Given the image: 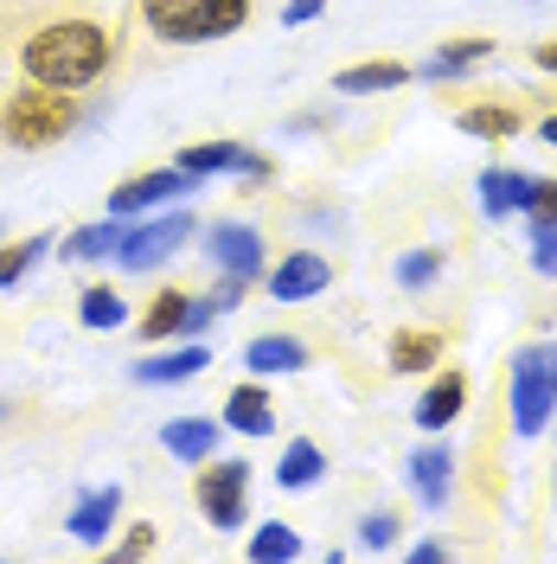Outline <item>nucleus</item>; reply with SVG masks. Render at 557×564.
I'll use <instances>...</instances> for the list:
<instances>
[{
  "mask_svg": "<svg viewBox=\"0 0 557 564\" xmlns=\"http://www.w3.org/2000/svg\"><path fill=\"white\" fill-rule=\"evenodd\" d=\"M443 276V250H404L397 257V289H429Z\"/></svg>",
  "mask_w": 557,
  "mask_h": 564,
  "instance_id": "nucleus-29",
  "label": "nucleus"
},
{
  "mask_svg": "<svg viewBox=\"0 0 557 564\" xmlns=\"http://www.w3.org/2000/svg\"><path fill=\"white\" fill-rule=\"evenodd\" d=\"M455 129H461V135H481V141H506V135H520V109L468 104V109H455Z\"/></svg>",
  "mask_w": 557,
  "mask_h": 564,
  "instance_id": "nucleus-23",
  "label": "nucleus"
},
{
  "mask_svg": "<svg viewBox=\"0 0 557 564\" xmlns=\"http://www.w3.org/2000/svg\"><path fill=\"white\" fill-rule=\"evenodd\" d=\"M525 218H532V225H557V180H538V199H532Z\"/></svg>",
  "mask_w": 557,
  "mask_h": 564,
  "instance_id": "nucleus-32",
  "label": "nucleus"
},
{
  "mask_svg": "<svg viewBox=\"0 0 557 564\" xmlns=\"http://www.w3.org/2000/svg\"><path fill=\"white\" fill-rule=\"evenodd\" d=\"M436 359H443V334H423V327L391 334V372H423Z\"/></svg>",
  "mask_w": 557,
  "mask_h": 564,
  "instance_id": "nucleus-25",
  "label": "nucleus"
},
{
  "mask_svg": "<svg viewBox=\"0 0 557 564\" xmlns=\"http://www.w3.org/2000/svg\"><path fill=\"white\" fill-rule=\"evenodd\" d=\"M161 449L199 468V462H211V449H218V423H206V417H174L167 430H161Z\"/></svg>",
  "mask_w": 557,
  "mask_h": 564,
  "instance_id": "nucleus-19",
  "label": "nucleus"
},
{
  "mask_svg": "<svg viewBox=\"0 0 557 564\" xmlns=\"http://www.w3.org/2000/svg\"><path fill=\"white\" fill-rule=\"evenodd\" d=\"M179 167L193 180H211V174H244V180H263L270 174V161L263 154H250L238 141H193L186 154H179Z\"/></svg>",
  "mask_w": 557,
  "mask_h": 564,
  "instance_id": "nucleus-10",
  "label": "nucleus"
},
{
  "mask_svg": "<svg viewBox=\"0 0 557 564\" xmlns=\"http://www.w3.org/2000/svg\"><path fill=\"white\" fill-rule=\"evenodd\" d=\"M461 404H468V379L449 366V372H436L429 391L417 398V423H423V430H449V423L461 417Z\"/></svg>",
  "mask_w": 557,
  "mask_h": 564,
  "instance_id": "nucleus-16",
  "label": "nucleus"
},
{
  "mask_svg": "<svg viewBox=\"0 0 557 564\" xmlns=\"http://www.w3.org/2000/svg\"><path fill=\"white\" fill-rule=\"evenodd\" d=\"M288 558H302V532L295 527L270 520V527L250 532V564H288Z\"/></svg>",
  "mask_w": 557,
  "mask_h": 564,
  "instance_id": "nucleus-26",
  "label": "nucleus"
},
{
  "mask_svg": "<svg viewBox=\"0 0 557 564\" xmlns=\"http://www.w3.org/2000/svg\"><path fill=\"white\" fill-rule=\"evenodd\" d=\"M532 58H538V70H557V39H545V45H538Z\"/></svg>",
  "mask_w": 557,
  "mask_h": 564,
  "instance_id": "nucleus-37",
  "label": "nucleus"
},
{
  "mask_svg": "<svg viewBox=\"0 0 557 564\" xmlns=\"http://www.w3.org/2000/svg\"><path fill=\"white\" fill-rule=\"evenodd\" d=\"M77 321H84L90 334H116V327L129 321V302H122L116 289H84V302H77Z\"/></svg>",
  "mask_w": 557,
  "mask_h": 564,
  "instance_id": "nucleus-27",
  "label": "nucleus"
},
{
  "mask_svg": "<svg viewBox=\"0 0 557 564\" xmlns=\"http://www.w3.org/2000/svg\"><path fill=\"white\" fill-rule=\"evenodd\" d=\"M122 231H129V218H116V212H109L103 225H77L65 238V263H103V257H116Z\"/></svg>",
  "mask_w": 557,
  "mask_h": 564,
  "instance_id": "nucleus-17",
  "label": "nucleus"
},
{
  "mask_svg": "<svg viewBox=\"0 0 557 564\" xmlns=\"http://www.w3.org/2000/svg\"><path fill=\"white\" fill-rule=\"evenodd\" d=\"M327 282H334V263L320 250H288L276 270H270V295L276 302H314Z\"/></svg>",
  "mask_w": 557,
  "mask_h": 564,
  "instance_id": "nucleus-11",
  "label": "nucleus"
},
{
  "mask_svg": "<svg viewBox=\"0 0 557 564\" xmlns=\"http://www.w3.org/2000/svg\"><path fill=\"white\" fill-rule=\"evenodd\" d=\"M206 263L256 282L263 276V238H256V225H211L206 231Z\"/></svg>",
  "mask_w": 557,
  "mask_h": 564,
  "instance_id": "nucleus-9",
  "label": "nucleus"
},
{
  "mask_svg": "<svg viewBox=\"0 0 557 564\" xmlns=\"http://www.w3.org/2000/svg\"><path fill=\"white\" fill-rule=\"evenodd\" d=\"M148 33L174 39V45H211L231 39L250 20V0H141Z\"/></svg>",
  "mask_w": 557,
  "mask_h": 564,
  "instance_id": "nucleus-2",
  "label": "nucleus"
},
{
  "mask_svg": "<svg viewBox=\"0 0 557 564\" xmlns=\"http://www.w3.org/2000/svg\"><path fill=\"white\" fill-rule=\"evenodd\" d=\"M244 282H250V276H231V270H218V289H211V308H238V302H244Z\"/></svg>",
  "mask_w": 557,
  "mask_h": 564,
  "instance_id": "nucleus-33",
  "label": "nucleus"
},
{
  "mask_svg": "<svg viewBox=\"0 0 557 564\" xmlns=\"http://www.w3.org/2000/svg\"><path fill=\"white\" fill-rule=\"evenodd\" d=\"M538 135H545V141L557 148V116H545V122H538Z\"/></svg>",
  "mask_w": 557,
  "mask_h": 564,
  "instance_id": "nucleus-38",
  "label": "nucleus"
},
{
  "mask_svg": "<svg viewBox=\"0 0 557 564\" xmlns=\"http://www.w3.org/2000/svg\"><path fill=\"white\" fill-rule=\"evenodd\" d=\"M532 199H538V180L532 174H513V167H488L481 174V206H488V218L532 212Z\"/></svg>",
  "mask_w": 557,
  "mask_h": 564,
  "instance_id": "nucleus-14",
  "label": "nucleus"
},
{
  "mask_svg": "<svg viewBox=\"0 0 557 564\" xmlns=\"http://www.w3.org/2000/svg\"><path fill=\"white\" fill-rule=\"evenodd\" d=\"M545 366H551V379H557V340H551V347H545Z\"/></svg>",
  "mask_w": 557,
  "mask_h": 564,
  "instance_id": "nucleus-39",
  "label": "nucleus"
},
{
  "mask_svg": "<svg viewBox=\"0 0 557 564\" xmlns=\"http://www.w3.org/2000/svg\"><path fill=\"white\" fill-rule=\"evenodd\" d=\"M320 13H327V0H288V7H282V26H308Z\"/></svg>",
  "mask_w": 557,
  "mask_h": 564,
  "instance_id": "nucleus-34",
  "label": "nucleus"
},
{
  "mask_svg": "<svg viewBox=\"0 0 557 564\" xmlns=\"http://www.w3.org/2000/svg\"><path fill=\"white\" fill-rule=\"evenodd\" d=\"M359 532H365V545H372V552H384V545H397V513H384V507H379V513H365V527H359Z\"/></svg>",
  "mask_w": 557,
  "mask_h": 564,
  "instance_id": "nucleus-31",
  "label": "nucleus"
},
{
  "mask_svg": "<svg viewBox=\"0 0 557 564\" xmlns=\"http://www.w3.org/2000/svg\"><path fill=\"white\" fill-rule=\"evenodd\" d=\"M141 552H154V527H135L122 539V558H141Z\"/></svg>",
  "mask_w": 557,
  "mask_h": 564,
  "instance_id": "nucleus-35",
  "label": "nucleus"
},
{
  "mask_svg": "<svg viewBox=\"0 0 557 564\" xmlns=\"http://www.w3.org/2000/svg\"><path fill=\"white\" fill-rule=\"evenodd\" d=\"M20 65H26L33 84L84 90V84H97V77L109 70V33L103 26H90V20H58V26H45V33L26 39Z\"/></svg>",
  "mask_w": 557,
  "mask_h": 564,
  "instance_id": "nucleus-1",
  "label": "nucleus"
},
{
  "mask_svg": "<svg viewBox=\"0 0 557 564\" xmlns=\"http://www.w3.org/2000/svg\"><path fill=\"white\" fill-rule=\"evenodd\" d=\"M417 70L411 65H397V58H384V65H352L334 77V90L340 97H379V90H397V84H411Z\"/></svg>",
  "mask_w": 557,
  "mask_h": 564,
  "instance_id": "nucleus-20",
  "label": "nucleus"
},
{
  "mask_svg": "<svg viewBox=\"0 0 557 564\" xmlns=\"http://www.w3.org/2000/svg\"><path fill=\"white\" fill-rule=\"evenodd\" d=\"M551 411H557V379L545 366V347H520L513 352V430L538 436Z\"/></svg>",
  "mask_w": 557,
  "mask_h": 564,
  "instance_id": "nucleus-4",
  "label": "nucleus"
},
{
  "mask_svg": "<svg viewBox=\"0 0 557 564\" xmlns=\"http://www.w3.org/2000/svg\"><path fill=\"white\" fill-rule=\"evenodd\" d=\"M193 231H199V225H193V212H161V218H148V225H135V218H129L116 263H122V270H154V263H167V257L193 238Z\"/></svg>",
  "mask_w": 557,
  "mask_h": 564,
  "instance_id": "nucleus-5",
  "label": "nucleus"
},
{
  "mask_svg": "<svg viewBox=\"0 0 557 564\" xmlns=\"http://www.w3.org/2000/svg\"><path fill=\"white\" fill-rule=\"evenodd\" d=\"M45 250H52V238H45V231H33V238H20V245L0 250V289H13V282L26 276L39 257H45Z\"/></svg>",
  "mask_w": 557,
  "mask_h": 564,
  "instance_id": "nucleus-28",
  "label": "nucleus"
},
{
  "mask_svg": "<svg viewBox=\"0 0 557 564\" xmlns=\"http://www.w3.org/2000/svg\"><path fill=\"white\" fill-rule=\"evenodd\" d=\"M77 129V104L70 90H52V84H26L13 104L0 109V135L13 148H52Z\"/></svg>",
  "mask_w": 557,
  "mask_h": 564,
  "instance_id": "nucleus-3",
  "label": "nucleus"
},
{
  "mask_svg": "<svg viewBox=\"0 0 557 564\" xmlns=\"http://www.w3.org/2000/svg\"><path fill=\"white\" fill-rule=\"evenodd\" d=\"M116 513H122V488H97V494H84L77 507H70V539L77 545H103L109 527H116Z\"/></svg>",
  "mask_w": 557,
  "mask_h": 564,
  "instance_id": "nucleus-15",
  "label": "nucleus"
},
{
  "mask_svg": "<svg viewBox=\"0 0 557 564\" xmlns=\"http://www.w3.org/2000/svg\"><path fill=\"white\" fill-rule=\"evenodd\" d=\"M211 321H218L211 295L193 302V295H179V289H161V295H154V308H148V321H141V340H148V347H154V340H167V334H193V340H199Z\"/></svg>",
  "mask_w": 557,
  "mask_h": 564,
  "instance_id": "nucleus-8",
  "label": "nucleus"
},
{
  "mask_svg": "<svg viewBox=\"0 0 557 564\" xmlns=\"http://www.w3.org/2000/svg\"><path fill=\"white\" fill-rule=\"evenodd\" d=\"M250 507V462H206L199 468V513L218 532H238Z\"/></svg>",
  "mask_w": 557,
  "mask_h": 564,
  "instance_id": "nucleus-6",
  "label": "nucleus"
},
{
  "mask_svg": "<svg viewBox=\"0 0 557 564\" xmlns=\"http://www.w3.org/2000/svg\"><path fill=\"white\" fill-rule=\"evenodd\" d=\"M244 366L250 372H302V366H308V347L288 340V334H256L244 347Z\"/></svg>",
  "mask_w": 557,
  "mask_h": 564,
  "instance_id": "nucleus-21",
  "label": "nucleus"
},
{
  "mask_svg": "<svg viewBox=\"0 0 557 564\" xmlns=\"http://www.w3.org/2000/svg\"><path fill=\"white\" fill-rule=\"evenodd\" d=\"M532 270L557 276V225H532Z\"/></svg>",
  "mask_w": 557,
  "mask_h": 564,
  "instance_id": "nucleus-30",
  "label": "nucleus"
},
{
  "mask_svg": "<svg viewBox=\"0 0 557 564\" xmlns=\"http://www.w3.org/2000/svg\"><path fill=\"white\" fill-rule=\"evenodd\" d=\"M404 468H411V488H417L423 507H429V513H443V507H449V488H455V449H449V443H423Z\"/></svg>",
  "mask_w": 557,
  "mask_h": 564,
  "instance_id": "nucleus-12",
  "label": "nucleus"
},
{
  "mask_svg": "<svg viewBox=\"0 0 557 564\" xmlns=\"http://www.w3.org/2000/svg\"><path fill=\"white\" fill-rule=\"evenodd\" d=\"M206 366H211L206 340H186V347H174V352H148L135 366V386H186V379H199Z\"/></svg>",
  "mask_w": 557,
  "mask_h": 564,
  "instance_id": "nucleus-13",
  "label": "nucleus"
},
{
  "mask_svg": "<svg viewBox=\"0 0 557 564\" xmlns=\"http://www.w3.org/2000/svg\"><path fill=\"white\" fill-rule=\"evenodd\" d=\"M320 475H327V456L314 449L308 436H295V443L282 449V462H276V481H282L288 494H302V488H314Z\"/></svg>",
  "mask_w": 557,
  "mask_h": 564,
  "instance_id": "nucleus-24",
  "label": "nucleus"
},
{
  "mask_svg": "<svg viewBox=\"0 0 557 564\" xmlns=\"http://www.w3.org/2000/svg\"><path fill=\"white\" fill-rule=\"evenodd\" d=\"M225 430H238V436H270L276 430V411H270V391L263 386H238L225 398Z\"/></svg>",
  "mask_w": 557,
  "mask_h": 564,
  "instance_id": "nucleus-18",
  "label": "nucleus"
},
{
  "mask_svg": "<svg viewBox=\"0 0 557 564\" xmlns=\"http://www.w3.org/2000/svg\"><path fill=\"white\" fill-rule=\"evenodd\" d=\"M199 180L186 174V167H154V174H135V180H122L116 193H109V212L116 218H148L154 206H174V199H186Z\"/></svg>",
  "mask_w": 557,
  "mask_h": 564,
  "instance_id": "nucleus-7",
  "label": "nucleus"
},
{
  "mask_svg": "<svg viewBox=\"0 0 557 564\" xmlns=\"http://www.w3.org/2000/svg\"><path fill=\"white\" fill-rule=\"evenodd\" d=\"M481 58H493V39H455V45H443V52H436L417 77H429V84H449V77H468Z\"/></svg>",
  "mask_w": 557,
  "mask_h": 564,
  "instance_id": "nucleus-22",
  "label": "nucleus"
},
{
  "mask_svg": "<svg viewBox=\"0 0 557 564\" xmlns=\"http://www.w3.org/2000/svg\"><path fill=\"white\" fill-rule=\"evenodd\" d=\"M411 558H417V564H436V558H449V545H443V539H423V545H411Z\"/></svg>",
  "mask_w": 557,
  "mask_h": 564,
  "instance_id": "nucleus-36",
  "label": "nucleus"
}]
</instances>
